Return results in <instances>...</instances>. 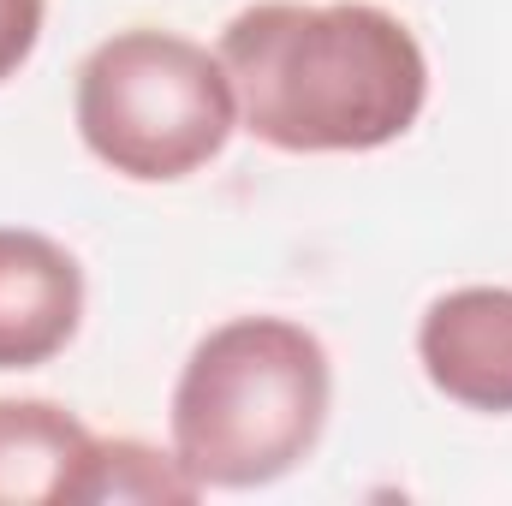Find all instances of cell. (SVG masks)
I'll list each match as a JSON object with an SVG mask.
<instances>
[{
    "label": "cell",
    "instance_id": "obj_1",
    "mask_svg": "<svg viewBox=\"0 0 512 506\" xmlns=\"http://www.w3.org/2000/svg\"><path fill=\"white\" fill-rule=\"evenodd\" d=\"M239 131L280 155H370L429 108V54L376 0H256L215 42Z\"/></svg>",
    "mask_w": 512,
    "mask_h": 506
},
{
    "label": "cell",
    "instance_id": "obj_2",
    "mask_svg": "<svg viewBox=\"0 0 512 506\" xmlns=\"http://www.w3.org/2000/svg\"><path fill=\"white\" fill-rule=\"evenodd\" d=\"M334 411V358L292 316H227L173 381L167 435L197 489H268L292 477Z\"/></svg>",
    "mask_w": 512,
    "mask_h": 506
},
{
    "label": "cell",
    "instance_id": "obj_3",
    "mask_svg": "<svg viewBox=\"0 0 512 506\" xmlns=\"http://www.w3.org/2000/svg\"><path fill=\"white\" fill-rule=\"evenodd\" d=\"M84 149L131 185H173L203 173L239 131V96L215 48L197 36L126 24L102 36L72 84Z\"/></svg>",
    "mask_w": 512,
    "mask_h": 506
},
{
    "label": "cell",
    "instance_id": "obj_4",
    "mask_svg": "<svg viewBox=\"0 0 512 506\" xmlns=\"http://www.w3.org/2000/svg\"><path fill=\"white\" fill-rule=\"evenodd\" d=\"M417 364L465 411L512 417V286H453L417 316Z\"/></svg>",
    "mask_w": 512,
    "mask_h": 506
},
{
    "label": "cell",
    "instance_id": "obj_5",
    "mask_svg": "<svg viewBox=\"0 0 512 506\" xmlns=\"http://www.w3.org/2000/svg\"><path fill=\"white\" fill-rule=\"evenodd\" d=\"M84 328V268L36 227H0V370L54 364Z\"/></svg>",
    "mask_w": 512,
    "mask_h": 506
},
{
    "label": "cell",
    "instance_id": "obj_6",
    "mask_svg": "<svg viewBox=\"0 0 512 506\" xmlns=\"http://www.w3.org/2000/svg\"><path fill=\"white\" fill-rule=\"evenodd\" d=\"M96 429L60 399H0V506H66Z\"/></svg>",
    "mask_w": 512,
    "mask_h": 506
},
{
    "label": "cell",
    "instance_id": "obj_7",
    "mask_svg": "<svg viewBox=\"0 0 512 506\" xmlns=\"http://www.w3.org/2000/svg\"><path fill=\"white\" fill-rule=\"evenodd\" d=\"M197 495L203 489L173 447H155L137 435H96L66 489V506H185Z\"/></svg>",
    "mask_w": 512,
    "mask_h": 506
},
{
    "label": "cell",
    "instance_id": "obj_8",
    "mask_svg": "<svg viewBox=\"0 0 512 506\" xmlns=\"http://www.w3.org/2000/svg\"><path fill=\"white\" fill-rule=\"evenodd\" d=\"M42 24H48V0H0V84L30 66Z\"/></svg>",
    "mask_w": 512,
    "mask_h": 506
}]
</instances>
